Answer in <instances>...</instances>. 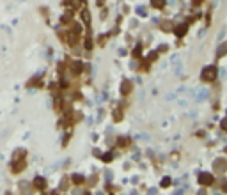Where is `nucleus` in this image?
I'll list each match as a JSON object with an SVG mask.
<instances>
[{
    "label": "nucleus",
    "instance_id": "obj_12",
    "mask_svg": "<svg viewBox=\"0 0 227 195\" xmlns=\"http://www.w3.org/2000/svg\"><path fill=\"white\" fill-rule=\"evenodd\" d=\"M172 185V179L170 178H163V181H162V188H169Z\"/></svg>",
    "mask_w": 227,
    "mask_h": 195
},
{
    "label": "nucleus",
    "instance_id": "obj_3",
    "mask_svg": "<svg viewBox=\"0 0 227 195\" xmlns=\"http://www.w3.org/2000/svg\"><path fill=\"white\" fill-rule=\"evenodd\" d=\"M130 91H131V83H130L128 80H124V82L121 83V94H123V96H128Z\"/></svg>",
    "mask_w": 227,
    "mask_h": 195
},
{
    "label": "nucleus",
    "instance_id": "obj_11",
    "mask_svg": "<svg viewBox=\"0 0 227 195\" xmlns=\"http://www.w3.org/2000/svg\"><path fill=\"white\" fill-rule=\"evenodd\" d=\"M82 20L89 25V21H90V14H89V11H82Z\"/></svg>",
    "mask_w": 227,
    "mask_h": 195
},
{
    "label": "nucleus",
    "instance_id": "obj_21",
    "mask_svg": "<svg viewBox=\"0 0 227 195\" xmlns=\"http://www.w3.org/2000/svg\"><path fill=\"white\" fill-rule=\"evenodd\" d=\"M222 190H223V192H227V183H223V186H222Z\"/></svg>",
    "mask_w": 227,
    "mask_h": 195
},
{
    "label": "nucleus",
    "instance_id": "obj_1",
    "mask_svg": "<svg viewBox=\"0 0 227 195\" xmlns=\"http://www.w3.org/2000/svg\"><path fill=\"white\" fill-rule=\"evenodd\" d=\"M215 78H216V68L215 66L204 68V71H202V80L204 82H213Z\"/></svg>",
    "mask_w": 227,
    "mask_h": 195
},
{
    "label": "nucleus",
    "instance_id": "obj_15",
    "mask_svg": "<svg viewBox=\"0 0 227 195\" xmlns=\"http://www.w3.org/2000/svg\"><path fill=\"white\" fill-rule=\"evenodd\" d=\"M117 144H119V145H128V144H130V138H119Z\"/></svg>",
    "mask_w": 227,
    "mask_h": 195
},
{
    "label": "nucleus",
    "instance_id": "obj_14",
    "mask_svg": "<svg viewBox=\"0 0 227 195\" xmlns=\"http://www.w3.org/2000/svg\"><path fill=\"white\" fill-rule=\"evenodd\" d=\"M73 183L82 185V183H83V178H82V176H73Z\"/></svg>",
    "mask_w": 227,
    "mask_h": 195
},
{
    "label": "nucleus",
    "instance_id": "obj_2",
    "mask_svg": "<svg viewBox=\"0 0 227 195\" xmlns=\"http://www.w3.org/2000/svg\"><path fill=\"white\" fill-rule=\"evenodd\" d=\"M213 174H208V172H202V174L199 176V183L200 185H204V186H209V185H213Z\"/></svg>",
    "mask_w": 227,
    "mask_h": 195
},
{
    "label": "nucleus",
    "instance_id": "obj_20",
    "mask_svg": "<svg viewBox=\"0 0 227 195\" xmlns=\"http://www.w3.org/2000/svg\"><path fill=\"white\" fill-rule=\"evenodd\" d=\"M192 2H193V6H199V4L202 2V0H192Z\"/></svg>",
    "mask_w": 227,
    "mask_h": 195
},
{
    "label": "nucleus",
    "instance_id": "obj_22",
    "mask_svg": "<svg viewBox=\"0 0 227 195\" xmlns=\"http://www.w3.org/2000/svg\"><path fill=\"white\" fill-rule=\"evenodd\" d=\"M225 151H227V149H225Z\"/></svg>",
    "mask_w": 227,
    "mask_h": 195
},
{
    "label": "nucleus",
    "instance_id": "obj_19",
    "mask_svg": "<svg viewBox=\"0 0 227 195\" xmlns=\"http://www.w3.org/2000/svg\"><path fill=\"white\" fill-rule=\"evenodd\" d=\"M222 128H225V129H227V119H223V121H222Z\"/></svg>",
    "mask_w": 227,
    "mask_h": 195
},
{
    "label": "nucleus",
    "instance_id": "obj_13",
    "mask_svg": "<svg viewBox=\"0 0 227 195\" xmlns=\"http://www.w3.org/2000/svg\"><path fill=\"white\" fill-rule=\"evenodd\" d=\"M133 55H135V57H140V55H142V45H137V46H135Z\"/></svg>",
    "mask_w": 227,
    "mask_h": 195
},
{
    "label": "nucleus",
    "instance_id": "obj_10",
    "mask_svg": "<svg viewBox=\"0 0 227 195\" xmlns=\"http://www.w3.org/2000/svg\"><path fill=\"white\" fill-rule=\"evenodd\" d=\"M225 53H227V43H222V45H220V48H218L216 57H223Z\"/></svg>",
    "mask_w": 227,
    "mask_h": 195
},
{
    "label": "nucleus",
    "instance_id": "obj_9",
    "mask_svg": "<svg viewBox=\"0 0 227 195\" xmlns=\"http://www.w3.org/2000/svg\"><path fill=\"white\" fill-rule=\"evenodd\" d=\"M151 4H153V7H156V9H163V7H165V0H151Z\"/></svg>",
    "mask_w": 227,
    "mask_h": 195
},
{
    "label": "nucleus",
    "instance_id": "obj_8",
    "mask_svg": "<svg viewBox=\"0 0 227 195\" xmlns=\"http://www.w3.org/2000/svg\"><path fill=\"white\" fill-rule=\"evenodd\" d=\"M34 186H36L37 190H44V186H46V181H44V179H41V178H37V179H36V183H34Z\"/></svg>",
    "mask_w": 227,
    "mask_h": 195
},
{
    "label": "nucleus",
    "instance_id": "obj_16",
    "mask_svg": "<svg viewBox=\"0 0 227 195\" xmlns=\"http://www.w3.org/2000/svg\"><path fill=\"white\" fill-rule=\"evenodd\" d=\"M156 57H158V53H156V52H153V53H149V57H147V60L151 62V60H154Z\"/></svg>",
    "mask_w": 227,
    "mask_h": 195
},
{
    "label": "nucleus",
    "instance_id": "obj_4",
    "mask_svg": "<svg viewBox=\"0 0 227 195\" xmlns=\"http://www.w3.org/2000/svg\"><path fill=\"white\" fill-rule=\"evenodd\" d=\"M215 170H216V172H223V170H225V160L218 158V160L215 161Z\"/></svg>",
    "mask_w": 227,
    "mask_h": 195
},
{
    "label": "nucleus",
    "instance_id": "obj_6",
    "mask_svg": "<svg viewBox=\"0 0 227 195\" xmlns=\"http://www.w3.org/2000/svg\"><path fill=\"white\" fill-rule=\"evenodd\" d=\"M82 62H73V66H71V71L75 73V75H80L82 73Z\"/></svg>",
    "mask_w": 227,
    "mask_h": 195
},
{
    "label": "nucleus",
    "instance_id": "obj_18",
    "mask_svg": "<svg viewBox=\"0 0 227 195\" xmlns=\"http://www.w3.org/2000/svg\"><path fill=\"white\" fill-rule=\"evenodd\" d=\"M162 29H163V30H170V27L167 25V21H163V25H162Z\"/></svg>",
    "mask_w": 227,
    "mask_h": 195
},
{
    "label": "nucleus",
    "instance_id": "obj_5",
    "mask_svg": "<svg viewBox=\"0 0 227 195\" xmlns=\"http://www.w3.org/2000/svg\"><path fill=\"white\" fill-rule=\"evenodd\" d=\"M186 30H188V27L183 23V25H179V27H176V36L177 37H183L185 34H186Z\"/></svg>",
    "mask_w": 227,
    "mask_h": 195
},
{
    "label": "nucleus",
    "instance_id": "obj_17",
    "mask_svg": "<svg viewBox=\"0 0 227 195\" xmlns=\"http://www.w3.org/2000/svg\"><path fill=\"white\" fill-rule=\"evenodd\" d=\"M103 160H105V161H110V160H112V154H110V153H108V154H105V156H103Z\"/></svg>",
    "mask_w": 227,
    "mask_h": 195
},
{
    "label": "nucleus",
    "instance_id": "obj_7",
    "mask_svg": "<svg viewBox=\"0 0 227 195\" xmlns=\"http://www.w3.org/2000/svg\"><path fill=\"white\" fill-rule=\"evenodd\" d=\"M121 119H123V110L121 108H114V121L119 122Z\"/></svg>",
    "mask_w": 227,
    "mask_h": 195
}]
</instances>
